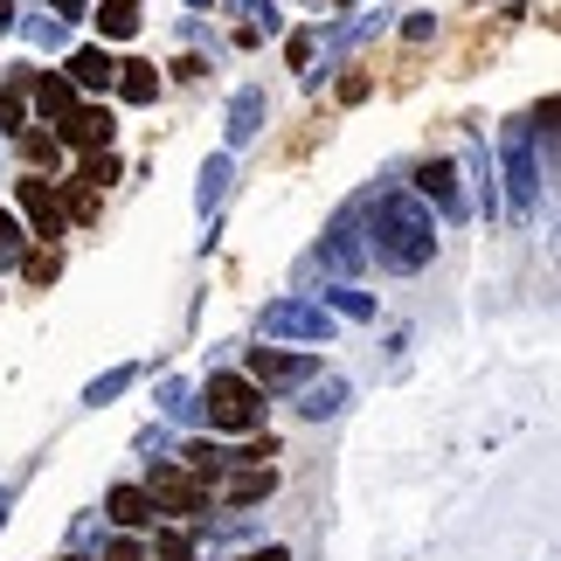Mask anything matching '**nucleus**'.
<instances>
[{
	"label": "nucleus",
	"mask_w": 561,
	"mask_h": 561,
	"mask_svg": "<svg viewBox=\"0 0 561 561\" xmlns=\"http://www.w3.org/2000/svg\"><path fill=\"white\" fill-rule=\"evenodd\" d=\"M360 98H368V77H360V70L340 77V104H360Z\"/></svg>",
	"instance_id": "obj_22"
},
{
	"label": "nucleus",
	"mask_w": 561,
	"mask_h": 561,
	"mask_svg": "<svg viewBox=\"0 0 561 561\" xmlns=\"http://www.w3.org/2000/svg\"><path fill=\"white\" fill-rule=\"evenodd\" d=\"M215 485H222V506H256V500L277 492V471L271 465H243L236 479H215Z\"/></svg>",
	"instance_id": "obj_7"
},
{
	"label": "nucleus",
	"mask_w": 561,
	"mask_h": 561,
	"mask_svg": "<svg viewBox=\"0 0 561 561\" xmlns=\"http://www.w3.org/2000/svg\"><path fill=\"white\" fill-rule=\"evenodd\" d=\"M112 112H104V104H77L70 118H62V133H56V146H83V153H104V146H112Z\"/></svg>",
	"instance_id": "obj_4"
},
{
	"label": "nucleus",
	"mask_w": 561,
	"mask_h": 561,
	"mask_svg": "<svg viewBox=\"0 0 561 561\" xmlns=\"http://www.w3.org/2000/svg\"><path fill=\"white\" fill-rule=\"evenodd\" d=\"M146 500H153V513H167V520H194V513H208L215 492L194 479L187 465H153V479H146Z\"/></svg>",
	"instance_id": "obj_3"
},
{
	"label": "nucleus",
	"mask_w": 561,
	"mask_h": 561,
	"mask_svg": "<svg viewBox=\"0 0 561 561\" xmlns=\"http://www.w3.org/2000/svg\"><path fill=\"white\" fill-rule=\"evenodd\" d=\"M0 28H14V0H0Z\"/></svg>",
	"instance_id": "obj_26"
},
{
	"label": "nucleus",
	"mask_w": 561,
	"mask_h": 561,
	"mask_svg": "<svg viewBox=\"0 0 561 561\" xmlns=\"http://www.w3.org/2000/svg\"><path fill=\"white\" fill-rule=\"evenodd\" d=\"M56 202H62V208H70V215H77V222H98V187H83V181H70V187H62V194H56Z\"/></svg>",
	"instance_id": "obj_16"
},
{
	"label": "nucleus",
	"mask_w": 561,
	"mask_h": 561,
	"mask_svg": "<svg viewBox=\"0 0 561 561\" xmlns=\"http://www.w3.org/2000/svg\"><path fill=\"white\" fill-rule=\"evenodd\" d=\"M202 409H208L215 430H256L264 423V396H256V381H243V375H208Z\"/></svg>",
	"instance_id": "obj_2"
},
{
	"label": "nucleus",
	"mask_w": 561,
	"mask_h": 561,
	"mask_svg": "<svg viewBox=\"0 0 561 561\" xmlns=\"http://www.w3.org/2000/svg\"><path fill=\"white\" fill-rule=\"evenodd\" d=\"M21 153H28L42 174H49V167L62 160V146H56V133H21Z\"/></svg>",
	"instance_id": "obj_17"
},
{
	"label": "nucleus",
	"mask_w": 561,
	"mask_h": 561,
	"mask_svg": "<svg viewBox=\"0 0 561 561\" xmlns=\"http://www.w3.org/2000/svg\"><path fill=\"white\" fill-rule=\"evenodd\" d=\"M160 554L167 561H187V534H160Z\"/></svg>",
	"instance_id": "obj_23"
},
{
	"label": "nucleus",
	"mask_w": 561,
	"mask_h": 561,
	"mask_svg": "<svg viewBox=\"0 0 561 561\" xmlns=\"http://www.w3.org/2000/svg\"><path fill=\"white\" fill-rule=\"evenodd\" d=\"M56 271H62L56 243H42V250H21V277H28V285H56Z\"/></svg>",
	"instance_id": "obj_15"
},
{
	"label": "nucleus",
	"mask_w": 561,
	"mask_h": 561,
	"mask_svg": "<svg viewBox=\"0 0 561 561\" xmlns=\"http://www.w3.org/2000/svg\"><path fill=\"white\" fill-rule=\"evenodd\" d=\"M375 243L396 271H416L430 256V215L416 202H402V194H388V202L375 208Z\"/></svg>",
	"instance_id": "obj_1"
},
{
	"label": "nucleus",
	"mask_w": 561,
	"mask_h": 561,
	"mask_svg": "<svg viewBox=\"0 0 561 561\" xmlns=\"http://www.w3.org/2000/svg\"><path fill=\"white\" fill-rule=\"evenodd\" d=\"M14 202H21V215L35 222V236H62V202H56V187H49V181H21V187H14Z\"/></svg>",
	"instance_id": "obj_5"
},
{
	"label": "nucleus",
	"mask_w": 561,
	"mask_h": 561,
	"mask_svg": "<svg viewBox=\"0 0 561 561\" xmlns=\"http://www.w3.org/2000/svg\"><path fill=\"white\" fill-rule=\"evenodd\" d=\"M264 333H306V340H319V333H327V312H312V306H271L264 312Z\"/></svg>",
	"instance_id": "obj_11"
},
{
	"label": "nucleus",
	"mask_w": 561,
	"mask_h": 561,
	"mask_svg": "<svg viewBox=\"0 0 561 561\" xmlns=\"http://www.w3.org/2000/svg\"><path fill=\"white\" fill-rule=\"evenodd\" d=\"M416 187H423V194H437V202L450 208V202H458V167H450V160H430L423 174H416Z\"/></svg>",
	"instance_id": "obj_14"
},
{
	"label": "nucleus",
	"mask_w": 561,
	"mask_h": 561,
	"mask_svg": "<svg viewBox=\"0 0 561 561\" xmlns=\"http://www.w3.org/2000/svg\"><path fill=\"white\" fill-rule=\"evenodd\" d=\"M14 250H21V229H14V215L0 208V256H14Z\"/></svg>",
	"instance_id": "obj_21"
},
{
	"label": "nucleus",
	"mask_w": 561,
	"mask_h": 561,
	"mask_svg": "<svg viewBox=\"0 0 561 561\" xmlns=\"http://www.w3.org/2000/svg\"><path fill=\"white\" fill-rule=\"evenodd\" d=\"M306 375H312L306 354H277V347H256L250 354V381H264V388H291V381H306Z\"/></svg>",
	"instance_id": "obj_6"
},
{
	"label": "nucleus",
	"mask_w": 561,
	"mask_h": 561,
	"mask_svg": "<svg viewBox=\"0 0 561 561\" xmlns=\"http://www.w3.org/2000/svg\"><path fill=\"white\" fill-rule=\"evenodd\" d=\"M229 118H236L229 133H236V139H250V133H256V118H264V98H256V91H243V98H236V112H229Z\"/></svg>",
	"instance_id": "obj_18"
},
{
	"label": "nucleus",
	"mask_w": 561,
	"mask_h": 561,
	"mask_svg": "<svg viewBox=\"0 0 561 561\" xmlns=\"http://www.w3.org/2000/svg\"><path fill=\"white\" fill-rule=\"evenodd\" d=\"M28 98H35V112L56 118V125L77 112V83H70V77H42V70H35V77H28Z\"/></svg>",
	"instance_id": "obj_8"
},
{
	"label": "nucleus",
	"mask_w": 561,
	"mask_h": 561,
	"mask_svg": "<svg viewBox=\"0 0 561 561\" xmlns=\"http://www.w3.org/2000/svg\"><path fill=\"white\" fill-rule=\"evenodd\" d=\"M118 91L133 98V104H153V98H160V77H153V62H118Z\"/></svg>",
	"instance_id": "obj_13"
},
{
	"label": "nucleus",
	"mask_w": 561,
	"mask_h": 561,
	"mask_svg": "<svg viewBox=\"0 0 561 561\" xmlns=\"http://www.w3.org/2000/svg\"><path fill=\"white\" fill-rule=\"evenodd\" d=\"M243 561H291L285 548H256V554H243Z\"/></svg>",
	"instance_id": "obj_24"
},
{
	"label": "nucleus",
	"mask_w": 561,
	"mask_h": 561,
	"mask_svg": "<svg viewBox=\"0 0 561 561\" xmlns=\"http://www.w3.org/2000/svg\"><path fill=\"white\" fill-rule=\"evenodd\" d=\"M21 112H28V83H0V125L21 133Z\"/></svg>",
	"instance_id": "obj_19"
},
{
	"label": "nucleus",
	"mask_w": 561,
	"mask_h": 561,
	"mask_svg": "<svg viewBox=\"0 0 561 561\" xmlns=\"http://www.w3.org/2000/svg\"><path fill=\"white\" fill-rule=\"evenodd\" d=\"M104 506H112L118 527H153V520H160L153 500H146V485H112V500H104Z\"/></svg>",
	"instance_id": "obj_10"
},
{
	"label": "nucleus",
	"mask_w": 561,
	"mask_h": 561,
	"mask_svg": "<svg viewBox=\"0 0 561 561\" xmlns=\"http://www.w3.org/2000/svg\"><path fill=\"white\" fill-rule=\"evenodd\" d=\"M70 83H77V91H112V83H118V62L104 56V49H77L70 56Z\"/></svg>",
	"instance_id": "obj_9"
},
{
	"label": "nucleus",
	"mask_w": 561,
	"mask_h": 561,
	"mask_svg": "<svg viewBox=\"0 0 561 561\" xmlns=\"http://www.w3.org/2000/svg\"><path fill=\"white\" fill-rule=\"evenodd\" d=\"M49 8H56V14H83V8H91V0H49Z\"/></svg>",
	"instance_id": "obj_25"
},
{
	"label": "nucleus",
	"mask_w": 561,
	"mask_h": 561,
	"mask_svg": "<svg viewBox=\"0 0 561 561\" xmlns=\"http://www.w3.org/2000/svg\"><path fill=\"white\" fill-rule=\"evenodd\" d=\"M77 181H83V187H104V181H118V160H112V153H91Z\"/></svg>",
	"instance_id": "obj_20"
},
{
	"label": "nucleus",
	"mask_w": 561,
	"mask_h": 561,
	"mask_svg": "<svg viewBox=\"0 0 561 561\" xmlns=\"http://www.w3.org/2000/svg\"><path fill=\"white\" fill-rule=\"evenodd\" d=\"M139 28V0H98V35L104 42H125Z\"/></svg>",
	"instance_id": "obj_12"
}]
</instances>
